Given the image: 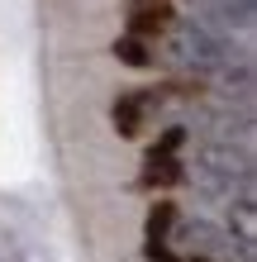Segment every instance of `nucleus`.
I'll use <instances>...</instances> for the list:
<instances>
[{
    "mask_svg": "<svg viewBox=\"0 0 257 262\" xmlns=\"http://www.w3.org/2000/svg\"><path fill=\"white\" fill-rule=\"evenodd\" d=\"M167 57L186 72H200V76H219L224 67L238 62L233 48L215 29H205L200 19H172L167 24Z\"/></svg>",
    "mask_w": 257,
    "mask_h": 262,
    "instance_id": "nucleus-1",
    "label": "nucleus"
},
{
    "mask_svg": "<svg viewBox=\"0 0 257 262\" xmlns=\"http://www.w3.org/2000/svg\"><path fill=\"white\" fill-rule=\"evenodd\" d=\"M195 177L209 195H233V186H248L252 158L243 148L233 152V143H205L200 158H195Z\"/></svg>",
    "mask_w": 257,
    "mask_h": 262,
    "instance_id": "nucleus-2",
    "label": "nucleus"
},
{
    "mask_svg": "<svg viewBox=\"0 0 257 262\" xmlns=\"http://www.w3.org/2000/svg\"><path fill=\"white\" fill-rule=\"evenodd\" d=\"M195 14H200L205 29H252V14H257V0H191Z\"/></svg>",
    "mask_w": 257,
    "mask_h": 262,
    "instance_id": "nucleus-3",
    "label": "nucleus"
},
{
    "mask_svg": "<svg viewBox=\"0 0 257 262\" xmlns=\"http://www.w3.org/2000/svg\"><path fill=\"white\" fill-rule=\"evenodd\" d=\"M181 238H186V248L200 253V257H224V253H229V234H224V229H215L209 220L186 224V229H181Z\"/></svg>",
    "mask_w": 257,
    "mask_h": 262,
    "instance_id": "nucleus-4",
    "label": "nucleus"
},
{
    "mask_svg": "<svg viewBox=\"0 0 257 262\" xmlns=\"http://www.w3.org/2000/svg\"><path fill=\"white\" fill-rule=\"evenodd\" d=\"M110 119H114V129L124 134V138H133V134L143 129V96H119L114 110H110Z\"/></svg>",
    "mask_w": 257,
    "mask_h": 262,
    "instance_id": "nucleus-5",
    "label": "nucleus"
},
{
    "mask_svg": "<svg viewBox=\"0 0 257 262\" xmlns=\"http://www.w3.org/2000/svg\"><path fill=\"white\" fill-rule=\"evenodd\" d=\"M133 38H148V34H162V29H167L172 24V10L167 5H162V0H157V5H138V10H133Z\"/></svg>",
    "mask_w": 257,
    "mask_h": 262,
    "instance_id": "nucleus-6",
    "label": "nucleus"
},
{
    "mask_svg": "<svg viewBox=\"0 0 257 262\" xmlns=\"http://www.w3.org/2000/svg\"><path fill=\"white\" fill-rule=\"evenodd\" d=\"M181 177H186V172H181V162H176V158H157V152H148L143 186H176Z\"/></svg>",
    "mask_w": 257,
    "mask_h": 262,
    "instance_id": "nucleus-7",
    "label": "nucleus"
},
{
    "mask_svg": "<svg viewBox=\"0 0 257 262\" xmlns=\"http://www.w3.org/2000/svg\"><path fill=\"white\" fill-rule=\"evenodd\" d=\"M172 224H176V205L172 200H157V205L148 210V243H162L172 234Z\"/></svg>",
    "mask_w": 257,
    "mask_h": 262,
    "instance_id": "nucleus-8",
    "label": "nucleus"
},
{
    "mask_svg": "<svg viewBox=\"0 0 257 262\" xmlns=\"http://www.w3.org/2000/svg\"><path fill=\"white\" fill-rule=\"evenodd\" d=\"M114 57H119V62H129V67H148V43L129 34V38L114 43Z\"/></svg>",
    "mask_w": 257,
    "mask_h": 262,
    "instance_id": "nucleus-9",
    "label": "nucleus"
},
{
    "mask_svg": "<svg viewBox=\"0 0 257 262\" xmlns=\"http://www.w3.org/2000/svg\"><path fill=\"white\" fill-rule=\"evenodd\" d=\"M181 143H186V129H167V134L157 138V148H153V152H157V158H176V148H181Z\"/></svg>",
    "mask_w": 257,
    "mask_h": 262,
    "instance_id": "nucleus-10",
    "label": "nucleus"
},
{
    "mask_svg": "<svg viewBox=\"0 0 257 262\" xmlns=\"http://www.w3.org/2000/svg\"><path fill=\"white\" fill-rule=\"evenodd\" d=\"M148 262H181V257L167 248V243H148Z\"/></svg>",
    "mask_w": 257,
    "mask_h": 262,
    "instance_id": "nucleus-11",
    "label": "nucleus"
}]
</instances>
